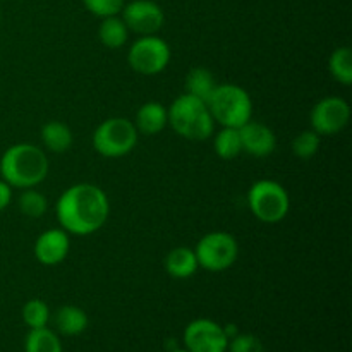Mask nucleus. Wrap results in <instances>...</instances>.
<instances>
[{"label":"nucleus","instance_id":"nucleus-3","mask_svg":"<svg viewBox=\"0 0 352 352\" xmlns=\"http://www.w3.org/2000/svg\"><path fill=\"white\" fill-rule=\"evenodd\" d=\"M168 126L181 138L189 141H205L215 131V120L203 100L182 93L167 109Z\"/></svg>","mask_w":352,"mask_h":352},{"label":"nucleus","instance_id":"nucleus-16","mask_svg":"<svg viewBox=\"0 0 352 352\" xmlns=\"http://www.w3.org/2000/svg\"><path fill=\"white\" fill-rule=\"evenodd\" d=\"M198 268L199 265L196 260L195 250H189V248H174L165 256V270L170 277L179 278V280L192 277L198 272Z\"/></svg>","mask_w":352,"mask_h":352},{"label":"nucleus","instance_id":"nucleus-30","mask_svg":"<svg viewBox=\"0 0 352 352\" xmlns=\"http://www.w3.org/2000/svg\"><path fill=\"white\" fill-rule=\"evenodd\" d=\"M0 16H2V12H0Z\"/></svg>","mask_w":352,"mask_h":352},{"label":"nucleus","instance_id":"nucleus-1","mask_svg":"<svg viewBox=\"0 0 352 352\" xmlns=\"http://www.w3.org/2000/svg\"><path fill=\"white\" fill-rule=\"evenodd\" d=\"M110 203L102 188L79 182L65 189L57 199L55 215L60 229L74 236H89L105 226Z\"/></svg>","mask_w":352,"mask_h":352},{"label":"nucleus","instance_id":"nucleus-22","mask_svg":"<svg viewBox=\"0 0 352 352\" xmlns=\"http://www.w3.org/2000/svg\"><path fill=\"white\" fill-rule=\"evenodd\" d=\"M329 71L340 85H352V52L349 47H339L332 52L329 58Z\"/></svg>","mask_w":352,"mask_h":352},{"label":"nucleus","instance_id":"nucleus-14","mask_svg":"<svg viewBox=\"0 0 352 352\" xmlns=\"http://www.w3.org/2000/svg\"><path fill=\"white\" fill-rule=\"evenodd\" d=\"M138 133L146 134V136H155L162 133L165 126H168L167 109L158 102H146L138 109L136 119H134Z\"/></svg>","mask_w":352,"mask_h":352},{"label":"nucleus","instance_id":"nucleus-17","mask_svg":"<svg viewBox=\"0 0 352 352\" xmlns=\"http://www.w3.org/2000/svg\"><path fill=\"white\" fill-rule=\"evenodd\" d=\"M72 131L60 120H50L41 127V143L50 153H65L72 146Z\"/></svg>","mask_w":352,"mask_h":352},{"label":"nucleus","instance_id":"nucleus-2","mask_svg":"<svg viewBox=\"0 0 352 352\" xmlns=\"http://www.w3.org/2000/svg\"><path fill=\"white\" fill-rule=\"evenodd\" d=\"M48 168L45 151L31 143L12 144L0 158V175L10 188H36L47 179Z\"/></svg>","mask_w":352,"mask_h":352},{"label":"nucleus","instance_id":"nucleus-9","mask_svg":"<svg viewBox=\"0 0 352 352\" xmlns=\"http://www.w3.org/2000/svg\"><path fill=\"white\" fill-rule=\"evenodd\" d=\"M351 107L340 96H325L320 100L309 113L311 129L320 136L339 134L349 124Z\"/></svg>","mask_w":352,"mask_h":352},{"label":"nucleus","instance_id":"nucleus-20","mask_svg":"<svg viewBox=\"0 0 352 352\" xmlns=\"http://www.w3.org/2000/svg\"><path fill=\"white\" fill-rule=\"evenodd\" d=\"M213 150L222 160H234L243 153L239 129L237 127H222L213 138Z\"/></svg>","mask_w":352,"mask_h":352},{"label":"nucleus","instance_id":"nucleus-6","mask_svg":"<svg viewBox=\"0 0 352 352\" xmlns=\"http://www.w3.org/2000/svg\"><path fill=\"white\" fill-rule=\"evenodd\" d=\"M138 133L133 120L126 117H110L95 129L91 138L93 148L105 158H120L136 148Z\"/></svg>","mask_w":352,"mask_h":352},{"label":"nucleus","instance_id":"nucleus-27","mask_svg":"<svg viewBox=\"0 0 352 352\" xmlns=\"http://www.w3.org/2000/svg\"><path fill=\"white\" fill-rule=\"evenodd\" d=\"M229 352H263V344L253 333H237L229 340Z\"/></svg>","mask_w":352,"mask_h":352},{"label":"nucleus","instance_id":"nucleus-18","mask_svg":"<svg viewBox=\"0 0 352 352\" xmlns=\"http://www.w3.org/2000/svg\"><path fill=\"white\" fill-rule=\"evenodd\" d=\"M129 33L126 23L122 21V17L110 16L103 17L102 24L98 28V38L102 41L103 47L110 48V50H116V48L124 47L129 40Z\"/></svg>","mask_w":352,"mask_h":352},{"label":"nucleus","instance_id":"nucleus-28","mask_svg":"<svg viewBox=\"0 0 352 352\" xmlns=\"http://www.w3.org/2000/svg\"><path fill=\"white\" fill-rule=\"evenodd\" d=\"M12 201V188L3 179H0V212L6 210Z\"/></svg>","mask_w":352,"mask_h":352},{"label":"nucleus","instance_id":"nucleus-13","mask_svg":"<svg viewBox=\"0 0 352 352\" xmlns=\"http://www.w3.org/2000/svg\"><path fill=\"white\" fill-rule=\"evenodd\" d=\"M71 241L64 229H48L34 243V258L45 267H55L67 258Z\"/></svg>","mask_w":352,"mask_h":352},{"label":"nucleus","instance_id":"nucleus-21","mask_svg":"<svg viewBox=\"0 0 352 352\" xmlns=\"http://www.w3.org/2000/svg\"><path fill=\"white\" fill-rule=\"evenodd\" d=\"M24 352H62V342L48 327L30 330L24 340Z\"/></svg>","mask_w":352,"mask_h":352},{"label":"nucleus","instance_id":"nucleus-10","mask_svg":"<svg viewBox=\"0 0 352 352\" xmlns=\"http://www.w3.org/2000/svg\"><path fill=\"white\" fill-rule=\"evenodd\" d=\"M184 349L189 352H227L229 337L223 327L208 318L192 320L184 330Z\"/></svg>","mask_w":352,"mask_h":352},{"label":"nucleus","instance_id":"nucleus-19","mask_svg":"<svg viewBox=\"0 0 352 352\" xmlns=\"http://www.w3.org/2000/svg\"><path fill=\"white\" fill-rule=\"evenodd\" d=\"M184 86L186 93L206 102V100L210 98V95L213 93V89L217 88V81L215 76H213V72L210 71V69L199 65V67H192L191 71L188 72Z\"/></svg>","mask_w":352,"mask_h":352},{"label":"nucleus","instance_id":"nucleus-29","mask_svg":"<svg viewBox=\"0 0 352 352\" xmlns=\"http://www.w3.org/2000/svg\"><path fill=\"white\" fill-rule=\"evenodd\" d=\"M170 352H189L188 349H177V347H175V349H172Z\"/></svg>","mask_w":352,"mask_h":352},{"label":"nucleus","instance_id":"nucleus-12","mask_svg":"<svg viewBox=\"0 0 352 352\" xmlns=\"http://www.w3.org/2000/svg\"><path fill=\"white\" fill-rule=\"evenodd\" d=\"M239 136L243 151L251 157L265 158L274 153L277 148V136L274 131L267 124L256 122L253 119L239 127Z\"/></svg>","mask_w":352,"mask_h":352},{"label":"nucleus","instance_id":"nucleus-11","mask_svg":"<svg viewBox=\"0 0 352 352\" xmlns=\"http://www.w3.org/2000/svg\"><path fill=\"white\" fill-rule=\"evenodd\" d=\"M120 12H122V21L126 23L127 30L141 36L155 34L162 30L165 23L164 10L153 0H133L129 3H124Z\"/></svg>","mask_w":352,"mask_h":352},{"label":"nucleus","instance_id":"nucleus-25","mask_svg":"<svg viewBox=\"0 0 352 352\" xmlns=\"http://www.w3.org/2000/svg\"><path fill=\"white\" fill-rule=\"evenodd\" d=\"M320 146H322V136L313 129L302 131L292 140V153L301 160H309V158L315 157Z\"/></svg>","mask_w":352,"mask_h":352},{"label":"nucleus","instance_id":"nucleus-7","mask_svg":"<svg viewBox=\"0 0 352 352\" xmlns=\"http://www.w3.org/2000/svg\"><path fill=\"white\" fill-rule=\"evenodd\" d=\"M196 260L208 272H223L236 263L239 256V244L236 237L223 230L208 232L198 241L195 248Z\"/></svg>","mask_w":352,"mask_h":352},{"label":"nucleus","instance_id":"nucleus-8","mask_svg":"<svg viewBox=\"0 0 352 352\" xmlns=\"http://www.w3.org/2000/svg\"><path fill=\"white\" fill-rule=\"evenodd\" d=\"M170 47L157 34L141 36L127 52V64L133 71L143 76H155L165 71L170 62Z\"/></svg>","mask_w":352,"mask_h":352},{"label":"nucleus","instance_id":"nucleus-4","mask_svg":"<svg viewBox=\"0 0 352 352\" xmlns=\"http://www.w3.org/2000/svg\"><path fill=\"white\" fill-rule=\"evenodd\" d=\"M213 120L222 127H237L251 120L253 102L250 93L237 85H217L206 100Z\"/></svg>","mask_w":352,"mask_h":352},{"label":"nucleus","instance_id":"nucleus-15","mask_svg":"<svg viewBox=\"0 0 352 352\" xmlns=\"http://www.w3.org/2000/svg\"><path fill=\"white\" fill-rule=\"evenodd\" d=\"M54 323L57 327V332L65 337H76L81 336L89 325V318L86 311L78 306H62L55 311Z\"/></svg>","mask_w":352,"mask_h":352},{"label":"nucleus","instance_id":"nucleus-5","mask_svg":"<svg viewBox=\"0 0 352 352\" xmlns=\"http://www.w3.org/2000/svg\"><path fill=\"white\" fill-rule=\"evenodd\" d=\"M248 206L260 222L278 223L291 210V198L284 186L277 181L260 179L248 191Z\"/></svg>","mask_w":352,"mask_h":352},{"label":"nucleus","instance_id":"nucleus-26","mask_svg":"<svg viewBox=\"0 0 352 352\" xmlns=\"http://www.w3.org/2000/svg\"><path fill=\"white\" fill-rule=\"evenodd\" d=\"M86 9L98 17L117 16L122 10L126 0H82Z\"/></svg>","mask_w":352,"mask_h":352},{"label":"nucleus","instance_id":"nucleus-24","mask_svg":"<svg viewBox=\"0 0 352 352\" xmlns=\"http://www.w3.org/2000/svg\"><path fill=\"white\" fill-rule=\"evenodd\" d=\"M23 320L30 330L45 329L50 322V308L41 299H30L23 306Z\"/></svg>","mask_w":352,"mask_h":352},{"label":"nucleus","instance_id":"nucleus-23","mask_svg":"<svg viewBox=\"0 0 352 352\" xmlns=\"http://www.w3.org/2000/svg\"><path fill=\"white\" fill-rule=\"evenodd\" d=\"M17 206H19L23 215H26L28 219H40V217L47 213L48 201L40 191L30 188L21 192L19 199H17Z\"/></svg>","mask_w":352,"mask_h":352}]
</instances>
